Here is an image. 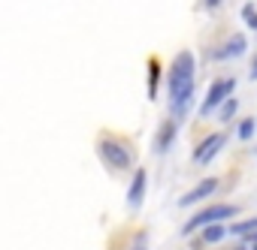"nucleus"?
<instances>
[{
	"mask_svg": "<svg viewBox=\"0 0 257 250\" xmlns=\"http://www.w3.org/2000/svg\"><path fill=\"white\" fill-rule=\"evenodd\" d=\"M218 187H221V181H218V178H206V181H200L194 190H188V193L179 199V205H182V208H191L194 202H203V199H209V196H212Z\"/></svg>",
	"mask_w": 257,
	"mask_h": 250,
	"instance_id": "6",
	"label": "nucleus"
},
{
	"mask_svg": "<svg viewBox=\"0 0 257 250\" xmlns=\"http://www.w3.org/2000/svg\"><path fill=\"white\" fill-rule=\"evenodd\" d=\"M236 112H239V102L230 96V100L218 108V120H233V114H236Z\"/></svg>",
	"mask_w": 257,
	"mask_h": 250,
	"instance_id": "14",
	"label": "nucleus"
},
{
	"mask_svg": "<svg viewBox=\"0 0 257 250\" xmlns=\"http://www.w3.org/2000/svg\"><path fill=\"white\" fill-rule=\"evenodd\" d=\"M97 151H100V157L112 169H131L134 166V151L127 148V145H121V142H115V139H100Z\"/></svg>",
	"mask_w": 257,
	"mask_h": 250,
	"instance_id": "4",
	"label": "nucleus"
},
{
	"mask_svg": "<svg viewBox=\"0 0 257 250\" xmlns=\"http://www.w3.org/2000/svg\"><path fill=\"white\" fill-rule=\"evenodd\" d=\"M227 145V136L224 133H212V136H206L197 148H194V166H206V163H212V157H218V151Z\"/></svg>",
	"mask_w": 257,
	"mask_h": 250,
	"instance_id": "5",
	"label": "nucleus"
},
{
	"mask_svg": "<svg viewBox=\"0 0 257 250\" xmlns=\"http://www.w3.org/2000/svg\"><path fill=\"white\" fill-rule=\"evenodd\" d=\"M233 88H236V78H218V82H212L209 90H206V100H203V106H200V118H212V114L230 100Z\"/></svg>",
	"mask_w": 257,
	"mask_h": 250,
	"instance_id": "2",
	"label": "nucleus"
},
{
	"mask_svg": "<svg viewBox=\"0 0 257 250\" xmlns=\"http://www.w3.org/2000/svg\"><path fill=\"white\" fill-rule=\"evenodd\" d=\"M233 214H236L233 205H212V208L194 214V217L182 226V235H191L194 229H206V226H215V223H221V220H230Z\"/></svg>",
	"mask_w": 257,
	"mask_h": 250,
	"instance_id": "3",
	"label": "nucleus"
},
{
	"mask_svg": "<svg viewBox=\"0 0 257 250\" xmlns=\"http://www.w3.org/2000/svg\"><path fill=\"white\" fill-rule=\"evenodd\" d=\"M236 136H239L242 142H248V139L254 136V118H242V120H239V127H236Z\"/></svg>",
	"mask_w": 257,
	"mask_h": 250,
	"instance_id": "13",
	"label": "nucleus"
},
{
	"mask_svg": "<svg viewBox=\"0 0 257 250\" xmlns=\"http://www.w3.org/2000/svg\"><path fill=\"white\" fill-rule=\"evenodd\" d=\"M227 235H230V229H227V226H221V223H215V226H206V229H203V241H206V244H221Z\"/></svg>",
	"mask_w": 257,
	"mask_h": 250,
	"instance_id": "10",
	"label": "nucleus"
},
{
	"mask_svg": "<svg viewBox=\"0 0 257 250\" xmlns=\"http://www.w3.org/2000/svg\"><path fill=\"white\" fill-rule=\"evenodd\" d=\"M194 78H197V58L194 52L182 48L170 64V108L173 120H182L188 114V106L194 100Z\"/></svg>",
	"mask_w": 257,
	"mask_h": 250,
	"instance_id": "1",
	"label": "nucleus"
},
{
	"mask_svg": "<svg viewBox=\"0 0 257 250\" xmlns=\"http://www.w3.org/2000/svg\"><path fill=\"white\" fill-rule=\"evenodd\" d=\"M218 4H221V0H206V6H209V10H215Z\"/></svg>",
	"mask_w": 257,
	"mask_h": 250,
	"instance_id": "18",
	"label": "nucleus"
},
{
	"mask_svg": "<svg viewBox=\"0 0 257 250\" xmlns=\"http://www.w3.org/2000/svg\"><path fill=\"white\" fill-rule=\"evenodd\" d=\"M239 250H251V247H248V244H242V247H239Z\"/></svg>",
	"mask_w": 257,
	"mask_h": 250,
	"instance_id": "19",
	"label": "nucleus"
},
{
	"mask_svg": "<svg viewBox=\"0 0 257 250\" xmlns=\"http://www.w3.org/2000/svg\"><path fill=\"white\" fill-rule=\"evenodd\" d=\"M245 46H248V40H245L242 34H233L224 46H218V48H215V60H230V58H239V54L245 52Z\"/></svg>",
	"mask_w": 257,
	"mask_h": 250,
	"instance_id": "8",
	"label": "nucleus"
},
{
	"mask_svg": "<svg viewBox=\"0 0 257 250\" xmlns=\"http://www.w3.org/2000/svg\"><path fill=\"white\" fill-rule=\"evenodd\" d=\"M176 124H179V120H164V124H161V133H158V142H155L158 154H167V151H170V145H173V139H176Z\"/></svg>",
	"mask_w": 257,
	"mask_h": 250,
	"instance_id": "9",
	"label": "nucleus"
},
{
	"mask_svg": "<svg viewBox=\"0 0 257 250\" xmlns=\"http://www.w3.org/2000/svg\"><path fill=\"white\" fill-rule=\"evenodd\" d=\"M158 82H161V60L152 58V60H149V96H152V100L158 96Z\"/></svg>",
	"mask_w": 257,
	"mask_h": 250,
	"instance_id": "11",
	"label": "nucleus"
},
{
	"mask_svg": "<svg viewBox=\"0 0 257 250\" xmlns=\"http://www.w3.org/2000/svg\"><path fill=\"white\" fill-rule=\"evenodd\" d=\"M131 250H149V235H146V232H137V238H134Z\"/></svg>",
	"mask_w": 257,
	"mask_h": 250,
	"instance_id": "16",
	"label": "nucleus"
},
{
	"mask_svg": "<svg viewBox=\"0 0 257 250\" xmlns=\"http://www.w3.org/2000/svg\"><path fill=\"white\" fill-rule=\"evenodd\" d=\"M146 187H149V172L140 166L134 172V181H131V190H127V205H131V211H137L146 199Z\"/></svg>",
	"mask_w": 257,
	"mask_h": 250,
	"instance_id": "7",
	"label": "nucleus"
},
{
	"mask_svg": "<svg viewBox=\"0 0 257 250\" xmlns=\"http://www.w3.org/2000/svg\"><path fill=\"white\" fill-rule=\"evenodd\" d=\"M251 250H257V244H251Z\"/></svg>",
	"mask_w": 257,
	"mask_h": 250,
	"instance_id": "20",
	"label": "nucleus"
},
{
	"mask_svg": "<svg viewBox=\"0 0 257 250\" xmlns=\"http://www.w3.org/2000/svg\"><path fill=\"white\" fill-rule=\"evenodd\" d=\"M230 232H233V235H239V238H248V235H254V232H257V217L233 223V226H230Z\"/></svg>",
	"mask_w": 257,
	"mask_h": 250,
	"instance_id": "12",
	"label": "nucleus"
},
{
	"mask_svg": "<svg viewBox=\"0 0 257 250\" xmlns=\"http://www.w3.org/2000/svg\"><path fill=\"white\" fill-rule=\"evenodd\" d=\"M251 78L257 82V58H254V64H251Z\"/></svg>",
	"mask_w": 257,
	"mask_h": 250,
	"instance_id": "17",
	"label": "nucleus"
},
{
	"mask_svg": "<svg viewBox=\"0 0 257 250\" xmlns=\"http://www.w3.org/2000/svg\"><path fill=\"white\" fill-rule=\"evenodd\" d=\"M242 18H245V24H248V28H257V12H254V6H251V4H245V6H242Z\"/></svg>",
	"mask_w": 257,
	"mask_h": 250,
	"instance_id": "15",
	"label": "nucleus"
}]
</instances>
